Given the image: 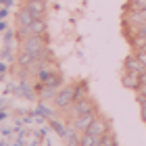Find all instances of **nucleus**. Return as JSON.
<instances>
[{"instance_id":"f3484780","label":"nucleus","mask_w":146,"mask_h":146,"mask_svg":"<svg viewBox=\"0 0 146 146\" xmlns=\"http://www.w3.org/2000/svg\"><path fill=\"white\" fill-rule=\"evenodd\" d=\"M75 94H77V98L90 96V94H88V84H86V82H77V84H75Z\"/></svg>"},{"instance_id":"4be33fe9","label":"nucleus","mask_w":146,"mask_h":146,"mask_svg":"<svg viewBox=\"0 0 146 146\" xmlns=\"http://www.w3.org/2000/svg\"><path fill=\"white\" fill-rule=\"evenodd\" d=\"M140 82H142V84H146V69L140 73Z\"/></svg>"},{"instance_id":"9d476101","label":"nucleus","mask_w":146,"mask_h":146,"mask_svg":"<svg viewBox=\"0 0 146 146\" xmlns=\"http://www.w3.org/2000/svg\"><path fill=\"white\" fill-rule=\"evenodd\" d=\"M23 6L36 19H44V15H46V2H44V0H29V2H25Z\"/></svg>"},{"instance_id":"b1692460","label":"nucleus","mask_w":146,"mask_h":146,"mask_svg":"<svg viewBox=\"0 0 146 146\" xmlns=\"http://www.w3.org/2000/svg\"><path fill=\"white\" fill-rule=\"evenodd\" d=\"M6 117V113H0V119H4Z\"/></svg>"},{"instance_id":"6ab92c4d","label":"nucleus","mask_w":146,"mask_h":146,"mask_svg":"<svg viewBox=\"0 0 146 146\" xmlns=\"http://www.w3.org/2000/svg\"><path fill=\"white\" fill-rule=\"evenodd\" d=\"M129 34H142V36H146V25H142V27H136V29H127V31H125V36H129Z\"/></svg>"},{"instance_id":"6e6552de","label":"nucleus","mask_w":146,"mask_h":146,"mask_svg":"<svg viewBox=\"0 0 146 146\" xmlns=\"http://www.w3.org/2000/svg\"><path fill=\"white\" fill-rule=\"evenodd\" d=\"M140 75L138 73H129V71H121V86L123 88H127L131 92H136L138 88H140Z\"/></svg>"},{"instance_id":"f8f14e48","label":"nucleus","mask_w":146,"mask_h":146,"mask_svg":"<svg viewBox=\"0 0 146 146\" xmlns=\"http://www.w3.org/2000/svg\"><path fill=\"white\" fill-rule=\"evenodd\" d=\"M102 138L104 136H94V134H82V138H79V146H100L102 144Z\"/></svg>"},{"instance_id":"9b49d317","label":"nucleus","mask_w":146,"mask_h":146,"mask_svg":"<svg viewBox=\"0 0 146 146\" xmlns=\"http://www.w3.org/2000/svg\"><path fill=\"white\" fill-rule=\"evenodd\" d=\"M127 40H129V44H131V48H134V52L146 50V36H142V34H129Z\"/></svg>"},{"instance_id":"39448f33","label":"nucleus","mask_w":146,"mask_h":146,"mask_svg":"<svg viewBox=\"0 0 146 146\" xmlns=\"http://www.w3.org/2000/svg\"><path fill=\"white\" fill-rule=\"evenodd\" d=\"M56 73H61L58 63L54 61V58H46V61L38 67V71H36V79H38V82H46L48 77L56 75Z\"/></svg>"},{"instance_id":"a878e982","label":"nucleus","mask_w":146,"mask_h":146,"mask_svg":"<svg viewBox=\"0 0 146 146\" xmlns=\"http://www.w3.org/2000/svg\"><path fill=\"white\" fill-rule=\"evenodd\" d=\"M23 2H29V0H23Z\"/></svg>"},{"instance_id":"4468645a","label":"nucleus","mask_w":146,"mask_h":146,"mask_svg":"<svg viewBox=\"0 0 146 146\" xmlns=\"http://www.w3.org/2000/svg\"><path fill=\"white\" fill-rule=\"evenodd\" d=\"M48 127H52V129H54V131H56V134L61 136V138H65V136H67V125H63V123L58 121V119H54V117H52V119H48Z\"/></svg>"},{"instance_id":"423d86ee","label":"nucleus","mask_w":146,"mask_h":146,"mask_svg":"<svg viewBox=\"0 0 146 146\" xmlns=\"http://www.w3.org/2000/svg\"><path fill=\"white\" fill-rule=\"evenodd\" d=\"M98 115H100L98 111H92V113H86V115H82V117L71 119V121H67V123H69L75 131H79V134H86V131H88V127L92 125V121H94Z\"/></svg>"},{"instance_id":"2eb2a0df","label":"nucleus","mask_w":146,"mask_h":146,"mask_svg":"<svg viewBox=\"0 0 146 146\" xmlns=\"http://www.w3.org/2000/svg\"><path fill=\"white\" fill-rule=\"evenodd\" d=\"M79 138H82V134L71 127V129H67V136H65L63 140H67V144H69V146H79Z\"/></svg>"},{"instance_id":"dca6fc26","label":"nucleus","mask_w":146,"mask_h":146,"mask_svg":"<svg viewBox=\"0 0 146 146\" xmlns=\"http://www.w3.org/2000/svg\"><path fill=\"white\" fill-rule=\"evenodd\" d=\"M125 9H134V11H146V0H127Z\"/></svg>"},{"instance_id":"412c9836","label":"nucleus","mask_w":146,"mask_h":146,"mask_svg":"<svg viewBox=\"0 0 146 146\" xmlns=\"http://www.w3.org/2000/svg\"><path fill=\"white\" fill-rule=\"evenodd\" d=\"M136 56L140 58V63L146 67V50H138V52H136Z\"/></svg>"},{"instance_id":"7ed1b4c3","label":"nucleus","mask_w":146,"mask_h":146,"mask_svg":"<svg viewBox=\"0 0 146 146\" xmlns=\"http://www.w3.org/2000/svg\"><path fill=\"white\" fill-rule=\"evenodd\" d=\"M92 111H96V102L92 100L90 96H86V98H77V100L73 102L67 111H65V115H67V121H71V119L82 117V115H86V113H92Z\"/></svg>"},{"instance_id":"aec40b11","label":"nucleus","mask_w":146,"mask_h":146,"mask_svg":"<svg viewBox=\"0 0 146 146\" xmlns=\"http://www.w3.org/2000/svg\"><path fill=\"white\" fill-rule=\"evenodd\" d=\"M146 96V84H140V88L136 90V98H144Z\"/></svg>"},{"instance_id":"ddd939ff","label":"nucleus","mask_w":146,"mask_h":146,"mask_svg":"<svg viewBox=\"0 0 146 146\" xmlns=\"http://www.w3.org/2000/svg\"><path fill=\"white\" fill-rule=\"evenodd\" d=\"M34 21H36V17L31 15L25 6H21V9L17 11V23H19V25H31Z\"/></svg>"},{"instance_id":"393cba45","label":"nucleus","mask_w":146,"mask_h":146,"mask_svg":"<svg viewBox=\"0 0 146 146\" xmlns=\"http://www.w3.org/2000/svg\"><path fill=\"white\" fill-rule=\"evenodd\" d=\"M142 121H144V123H146V117H142Z\"/></svg>"},{"instance_id":"20e7f679","label":"nucleus","mask_w":146,"mask_h":146,"mask_svg":"<svg viewBox=\"0 0 146 146\" xmlns=\"http://www.w3.org/2000/svg\"><path fill=\"white\" fill-rule=\"evenodd\" d=\"M142 25H146V11L125 9V15H123V31L142 27Z\"/></svg>"},{"instance_id":"f03ea898","label":"nucleus","mask_w":146,"mask_h":146,"mask_svg":"<svg viewBox=\"0 0 146 146\" xmlns=\"http://www.w3.org/2000/svg\"><path fill=\"white\" fill-rule=\"evenodd\" d=\"M19 50L40 56L44 50H48V40H46V36H27V38H21V40H19Z\"/></svg>"},{"instance_id":"0eeeda50","label":"nucleus","mask_w":146,"mask_h":146,"mask_svg":"<svg viewBox=\"0 0 146 146\" xmlns=\"http://www.w3.org/2000/svg\"><path fill=\"white\" fill-rule=\"evenodd\" d=\"M88 134H94V136H107V134H111V121L107 117L98 115L94 121H92V125L88 127Z\"/></svg>"},{"instance_id":"5701e85b","label":"nucleus","mask_w":146,"mask_h":146,"mask_svg":"<svg viewBox=\"0 0 146 146\" xmlns=\"http://www.w3.org/2000/svg\"><path fill=\"white\" fill-rule=\"evenodd\" d=\"M0 4H4V6H11V4H13V0H0Z\"/></svg>"},{"instance_id":"f257e3e1","label":"nucleus","mask_w":146,"mask_h":146,"mask_svg":"<svg viewBox=\"0 0 146 146\" xmlns=\"http://www.w3.org/2000/svg\"><path fill=\"white\" fill-rule=\"evenodd\" d=\"M77 100V94H75V84H67V86H61L56 92V96L52 98V104H54L56 111H67L73 102Z\"/></svg>"},{"instance_id":"1a4fd4ad","label":"nucleus","mask_w":146,"mask_h":146,"mask_svg":"<svg viewBox=\"0 0 146 146\" xmlns=\"http://www.w3.org/2000/svg\"><path fill=\"white\" fill-rule=\"evenodd\" d=\"M144 69H146V67L140 63V58L136 56V52H134V54H127V56H125V61H123V71L138 73V75H140V73H142Z\"/></svg>"},{"instance_id":"a211bd4d","label":"nucleus","mask_w":146,"mask_h":146,"mask_svg":"<svg viewBox=\"0 0 146 146\" xmlns=\"http://www.w3.org/2000/svg\"><path fill=\"white\" fill-rule=\"evenodd\" d=\"M100 146H117V138H115V134H113V131H111V134H107V136L102 138V144H100Z\"/></svg>"}]
</instances>
